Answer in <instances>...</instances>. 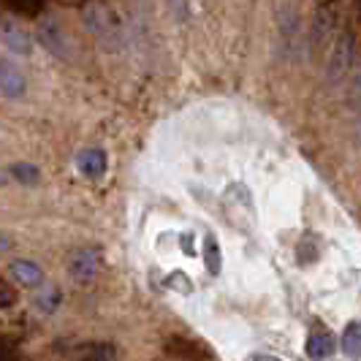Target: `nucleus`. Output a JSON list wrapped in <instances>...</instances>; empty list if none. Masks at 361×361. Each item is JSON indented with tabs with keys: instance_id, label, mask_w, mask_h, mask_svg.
Wrapping results in <instances>:
<instances>
[{
	"instance_id": "8",
	"label": "nucleus",
	"mask_w": 361,
	"mask_h": 361,
	"mask_svg": "<svg viewBox=\"0 0 361 361\" xmlns=\"http://www.w3.org/2000/svg\"><path fill=\"white\" fill-rule=\"evenodd\" d=\"M41 41H44L47 52H52L54 57H68L71 44H68V38L63 36V30L54 22H44L41 25Z\"/></svg>"
},
{
	"instance_id": "14",
	"label": "nucleus",
	"mask_w": 361,
	"mask_h": 361,
	"mask_svg": "<svg viewBox=\"0 0 361 361\" xmlns=\"http://www.w3.org/2000/svg\"><path fill=\"white\" fill-rule=\"evenodd\" d=\"M8 182H11V177H8V171H3V169H0V188H6Z\"/></svg>"
},
{
	"instance_id": "3",
	"label": "nucleus",
	"mask_w": 361,
	"mask_h": 361,
	"mask_svg": "<svg viewBox=\"0 0 361 361\" xmlns=\"http://www.w3.org/2000/svg\"><path fill=\"white\" fill-rule=\"evenodd\" d=\"M0 44L17 57H30L33 54V38L27 36L17 22H0Z\"/></svg>"
},
{
	"instance_id": "4",
	"label": "nucleus",
	"mask_w": 361,
	"mask_h": 361,
	"mask_svg": "<svg viewBox=\"0 0 361 361\" xmlns=\"http://www.w3.org/2000/svg\"><path fill=\"white\" fill-rule=\"evenodd\" d=\"M68 271L76 283H92L98 274V250H92V247L76 250L68 261Z\"/></svg>"
},
{
	"instance_id": "6",
	"label": "nucleus",
	"mask_w": 361,
	"mask_h": 361,
	"mask_svg": "<svg viewBox=\"0 0 361 361\" xmlns=\"http://www.w3.org/2000/svg\"><path fill=\"white\" fill-rule=\"evenodd\" d=\"M350 63H353V41L350 38H343L337 47H334V52L329 57V66H326V73H329V79L334 82V79H343L348 68H350Z\"/></svg>"
},
{
	"instance_id": "7",
	"label": "nucleus",
	"mask_w": 361,
	"mask_h": 361,
	"mask_svg": "<svg viewBox=\"0 0 361 361\" xmlns=\"http://www.w3.org/2000/svg\"><path fill=\"white\" fill-rule=\"evenodd\" d=\"M305 350H307L310 359L324 361L334 353V340H331V334L326 331L324 326H312V329H310L307 343H305Z\"/></svg>"
},
{
	"instance_id": "2",
	"label": "nucleus",
	"mask_w": 361,
	"mask_h": 361,
	"mask_svg": "<svg viewBox=\"0 0 361 361\" xmlns=\"http://www.w3.org/2000/svg\"><path fill=\"white\" fill-rule=\"evenodd\" d=\"M8 274H11V280L17 286L27 290H36L44 286V269L38 267L33 258H14L8 264Z\"/></svg>"
},
{
	"instance_id": "5",
	"label": "nucleus",
	"mask_w": 361,
	"mask_h": 361,
	"mask_svg": "<svg viewBox=\"0 0 361 361\" xmlns=\"http://www.w3.org/2000/svg\"><path fill=\"white\" fill-rule=\"evenodd\" d=\"M25 90H27L25 73L19 71L14 63L0 60V95H3V98L17 101V98H22V95H25Z\"/></svg>"
},
{
	"instance_id": "9",
	"label": "nucleus",
	"mask_w": 361,
	"mask_h": 361,
	"mask_svg": "<svg viewBox=\"0 0 361 361\" xmlns=\"http://www.w3.org/2000/svg\"><path fill=\"white\" fill-rule=\"evenodd\" d=\"M8 177L19 185H38L41 182V169L30 161H17L8 166Z\"/></svg>"
},
{
	"instance_id": "10",
	"label": "nucleus",
	"mask_w": 361,
	"mask_h": 361,
	"mask_svg": "<svg viewBox=\"0 0 361 361\" xmlns=\"http://www.w3.org/2000/svg\"><path fill=\"white\" fill-rule=\"evenodd\" d=\"M201 258H204V267L209 274H220V267H223V253H220V245L212 234L204 236V245H201Z\"/></svg>"
},
{
	"instance_id": "11",
	"label": "nucleus",
	"mask_w": 361,
	"mask_h": 361,
	"mask_svg": "<svg viewBox=\"0 0 361 361\" xmlns=\"http://www.w3.org/2000/svg\"><path fill=\"white\" fill-rule=\"evenodd\" d=\"M343 350H345V356H350V359H359L361 356V324L359 321H350V324L345 326Z\"/></svg>"
},
{
	"instance_id": "13",
	"label": "nucleus",
	"mask_w": 361,
	"mask_h": 361,
	"mask_svg": "<svg viewBox=\"0 0 361 361\" xmlns=\"http://www.w3.org/2000/svg\"><path fill=\"white\" fill-rule=\"evenodd\" d=\"M11 247H14V242H11V236H8V234H3V231H0V255H3V253H8Z\"/></svg>"
},
{
	"instance_id": "1",
	"label": "nucleus",
	"mask_w": 361,
	"mask_h": 361,
	"mask_svg": "<svg viewBox=\"0 0 361 361\" xmlns=\"http://www.w3.org/2000/svg\"><path fill=\"white\" fill-rule=\"evenodd\" d=\"M73 166H76V171H79L85 180L95 182V180H101V177L106 174L109 158H106V152H104L101 147H85V149H79V152H76Z\"/></svg>"
},
{
	"instance_id": "12",
	"label": "nucleus",
	"mask_w": 361,
	"mask_h": 361,
	"mask_svg": "<svg viewBox=\"0 0 361 361\" xmlns=\"http://www.w3.org/2000/svg\"><path fill=\"white\" fill-rule=\"evenodd\" d=\"M38 310L44 312V315H52L54 310H57V305H60V290L57 288H44L41 290V296L36 299Z\"/></svg>"
}]
</instances>
